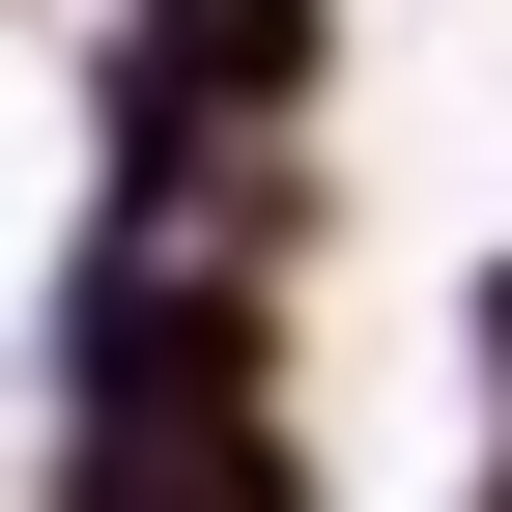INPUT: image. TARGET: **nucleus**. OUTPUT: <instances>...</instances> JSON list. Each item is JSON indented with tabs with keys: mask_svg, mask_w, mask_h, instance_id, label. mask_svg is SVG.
Wrapping results in <instances>:
<instances>
[{
	"mask_svg": "<svg viewBox=\"0 0 512 512\" xmlns=\"http://www.w3.org/2000/svg\"><path fill=\"white\" fill-rule=\"evenodd\" d=\"M86 114H114V171H313L342 0H114L86 29Z\"/></svg>",
	"mask_w": 512,
	"mask_h": 512,
	"instance_id": "obj_1",
	"label": "nucleus"
},
{
	"mask_svg": "<svg viewBox=\"0 0 512 512\" xmlns=\"http://www.w3.org/2000/svg\"><path fill=\"white\" fill-rule=\"evenodd\" d=\"M456 512H512V256H484V484Z\"/></svg>",
	"mask_w": 512,
	"mask_h": 512,
	"instance_id": "obj_2",
	"label": "nucleus"
}]
</instances>
